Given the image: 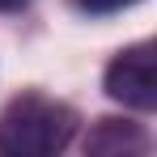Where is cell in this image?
Returning <instances> with one entry per match:
<instances>
[{
  "label": "cell",
  "mask_w": 157,
  "mask_h": 157,
  "mask_svg": "<svg viewBox=\"0 0 157 157\" xmlns=\"http://www.w3.org/2000/svg\"><path fill=\"white\" fill-rule=\"evenodd\" d=\"M72 132H77L72 106L55 102V98H43V94H21L0 115V153L51 157L72 140Z\"/></svg>",
  "instance_id": "1"
},
{
  "label": "cell",
  "mask_w": 157,
  "mask_h": 157,
  "mask_svg": "<svg viewBox=\"0 0 157 157\" xmlns=\"http://www.w3.org/2000/svg\"><path fill=\"white\" fill-rule=\"evenodd\" d=\"M106 94L132 110H153L157 106V47L136 43L110 59L106 68Z\"/></svg>",
  "instance_id": "2"
},
{
  "label": "cell",
  "mask_w": 157,
  "mask_h": 157,
  "mask_svg": "<svg viewBox=\"0 0 157 157\" xmlns=\"http://www.w3.org/2000/svg\"><path fill=\"white\" fill-rule=\"evenodd\" d=\"M128 144H140V132L132 128V123H119V119H102L98 132L89 136V149L94 153H119Z\"/></svg>",
  "instance_id": "3"
},
{
  "label": "cell",
  "mask_w": 157,
  "mask_h": 157,
  "mask_svg": "<svg viewBox=\"0 0 157 157\" xmlns=\"http://www.w3.org/2000/svg\"><path fill=\"white\" fill-rule=\"evenodd\" d=\"M85 13H115V9H128V4H136V0H77Z\"/></svg>",
  "instance_id": "4"
},
{
  "label": "cell",
  "mask_w": 157,
  "mask_h": 157,
  "mask_svg": "<svg viewBox=\"0 0 157 157\" xmlns=\"http://www.w3.org/2000/svg\"><path fill=\"white\" fill-rule=\"evenodd\" d=\"M17 4H21V0H0V13H4V9H17Z\"/></svg>",
  "instance_id": "5"
}]
</instances>
